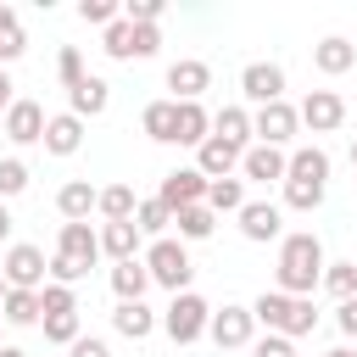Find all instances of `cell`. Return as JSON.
I'll use <instances>...</instances> for the list:
<instances>
[{
  "label": "cell",
  "instance_id": "6da1fadb",
  "mask_svg": "<svg viewBox=\"0 0 357 357\" xmlns=\"http://www.w3.org/2000/svg\"><path fill=\"white\" fill-rule=\"evenodd\" d=\"M324 268H329L324 240H318L312 229H296V234H284V240H279L273 290H284V296H312V290L324 284Z\"/></svg>",
  "mask_w": 357,
  "mask_h": 357
},
{
  "label": "cell",
  "instance_id": "7a4b0ae2",
  "mask_svg": "<svg viewBox=\"0 0 357 357\" xmlns=\"http://www.w3.org/2000/svg\"><path fill=\"white\" fill-rule=\"evenodd\" d=\"M251 318H257V329H268V335H290V340H301V335L318 329V307H312V296H284V290H262V296L251 301Z\"/></svg>",
  "mask_w": 357,
  "mask_h": 357
},
{
  "label": "cell",
  "instance_id": "3957f363",
  "mask_svg": "<svg viewBox=\"0 0 357 357\" xmlns=\"http://www.w3.org/2000/svg\"><path fill=\"white\" fill-rule=\"evenodd\" d=\"M145 268H151V284H162V290H173V296H184V290H190V279H195L190 245H184V240H173V234H162V240H151V245H145Z\"/></svg>",
  "mask_w": 357,
  "mask_h": 357
},
{
  "label": "cell",
  "instance_id": "277c9868",
  "mask_svg": "<svg viewBox=\"0 0 357 357\" xmlns=\"http://www.w3.org/2000/svg\"><path fill=\"white\" fill-rule=\"evenodd\" d=\"M162 329H167V340H173V346L201 340V335L212 329V301H206V296H195V290L173 296V301H167V312H162Z\"/></svg>",
  "mask_w": 357,
  "mask_h": 357
},
{
  "label": "cell",
  "instance_id": "5b68a950",
  "mask_svg": "<svg viewBox=\"0 0 357 357\" xmlns=\"http://www.w3.org/2000/svg\"><path fill=\"white\" fill-rule=\"evenodd\" d=\"M0 279H6L11 290H45V284H50V257H45L39 245L17 240V245H6V257H0Z\"/></svg>",
  "mask_w": 357,
  "mask_h": 357
},
{
  "label": "cell",
  "instance_id": "8992f818",
  "mask_svg": "<svg viewBox=\"0 0 357 357\" xmlns=\"http://www.w3.org/2000/svg\"><path fill=\"white\" fill-rule=\"evenodd\" d=\"M206 190H212V178H206L201 167H173V173H162L156 201H162L167 212H184V206H206Z\"/></svg>",
  "mask_w": 357,
  "mask_h": 357
},
{
  "label": "cell",
  "instance_id": "52a82bcc",
  "mask_svg": "<svg viewBox=\"0 0 357 357\" xmlns=\"http://www.w3.org/2000/svg\"><path fill=\"white\" fill-rule=\"evenodd\" d=\"M296 128H301V112L290 106V100H273V106H257L251 112V134H257V145H290L296 139Z\"/></svg>",
  "mask_w": 357,
  "mask_h": 357
},
{
  "label": "cell",
  "instance_id": "ba28073f",
  "mask_svg": "<svg viewBox=\"0 0 357 357\" xmlns=\"http://www.w3.org/2000/svg\"><path fill=\"white\" fill-rule=\"evenodd\" d=\"M223 351H240V346H251L257 340V318H251V307H240V301H223V307H212V329H206Z\"/></svg>",
  "mask_w": 357,
  "mask_h": 357
},
{
  "label": "cell",
  "instance_id": "9c48e42d",
  "mask_svg": "<svg viewBox=\"0 0 357 357\" xmlns=\"http://www.w3.org/2000/svg\"><path fill=\"white\" fill-rule=\"evenodd\" d=\"M240 95H245L251 106L284 100V67H279V61H245V67H240Z\"/></svg>",
  "mask_w": 357,
  "mask_h": 357
},
{
  "label": "cell",
  "instance_id": "30bf717a",
  "mask_svg": "<svg viewBox=\"0 0 357 357\" xmlns=\"http://www.w3.org/2000/svg\"><path fill=\"white\" fill-rule=\"evenodd\" d=\"M56 257L73 262L78 273H89V268L100 262V229H89V223H61V234H56Z\"/></svg>",
  "mask_w": 357,
  "mask_h": 357
},
{
  "label": "cell",
  "instance_id": "8fae6325",
  "mask_svg": "<svg viewBox=\"0 0 357 357\" xmlns=\"http://www.w3.org/2000/svg\"><path fill=\"white\" fill-rule=\"evenodd\" d=\"M296 112H301V128H312V134H335L346 123V100L335 89H307Z\"/></svg>",
  "mask_w": 357,
  "mask_h": 357
},
{
  "label": "cell",
  "instance_id": "7c38bea8",
  "mask_svg": "<svg viewBox=\"0 0 357 357\" xmlns=\"http://www.w3.org/2000/svg\"><path fill=\"white\" fill-rule=\"evenodd\" d=\"M240 234H245L251 245L284 240V206H279V201H245V206H240Z\"/></svg>",
  "mask_w": 357,
  "mask_h": 357
},
{
  "label": "cell",
  "instance_id": "4fadbf2b",
  "mask_svg": "<svg viewBox=\"0 0 357 357\" xmlns=\"http://www.w3.org/2000/svg\"><path fill=\"white\" fill-rule=\"evenodd\" d=\"M45 123H50V117H45V106L17 95V100H11V112H6V128H0V134H6L11 145H45Z\"/></svg>",
  "mask_w": 357,
  "mask_h": 357
},
{
  "label": "cell",
  "instance_id": "5bb4252c",
  "mask_svg": "<svg viewBox=\"0 0 357 357\" xmlns=\"http://www.w3.org/2000/svg\"><path fill=\"white\" fill-rule=\"evenodd\" d=\"M240 178H251V184H284L290 178V156L279 145H251L240 156Z\"/></svg>",
  "mask_w": 357,
  "mask_h": 357
},
{
  "label": "cell",
  "instance_id": "9a60e30c",
  "mask_svg": "<svg viewBox=\"0 0 357 357\" xmlns=\"http://www.w3.org/2000/svg\"><path fill=\"white\" fill-rule=\"evenodd\" d=\"M167 89H173V100H201V95L212 89V67H206L201 56H178V61L167 67Z\"/></svg>",
  "mask_w": 357,
  "mask_h": 357
},
{
  "label": "cell",
  "instance_id": "2e32d148",
  "mask_svg": "<svg viewBox=\"0 0 357 357\" xmlns=\"http://www.w3.org/2000/svg\"><path fill=\"white\" fill-rule=\"evenodd\" d=\"M312 67H318L324 78H340V73H351V67H357V45H351V39H340V33H329V39H318V45H312Z\"/></svg>",
  "mask_w": 357,
  "mask_h": 357
},
{
  "label": "cell",
  "instance_id": "e0dca14e",
  "mask_svg": "<svg viewBox=\"0 0 357 357\" xmlns=\"http://www.w3.org/2000/svg\"><path fill=\"white\" fill-rule=\"evenodd\" d=\"M240 156H245V151H234L229 139H218V134H212V139L195 151V167L218 184V178H234V173H240Z\"/></svg>",
  "mask_w": 357,
  "mask_h": 357
},
{
  "label": "cell",
  "instance_id": "ac0fdd59",
  "mask_svg": "<svg viewBox=\"0 0 357 357\" xmlns=\"http://www.w3.org/2000/svg\"><path fill=\"white\" fill-rule=\"evenodd\" d=\"M95 201H100V190H95L89 178H67V184L56 190V212H61L67 223H89Z\"/></svg>",
  "mask_w": 357,
  "mask_h": 357
},
{
  "label": "cell",
  "instance_id": "d6986e66",
  "mask_svg": "<svg viewBox=\"0 0 357 357\" xmlns=\"http://www.w3.org/2000/svg\"><path fill=\"white\" fill-rule=\"evenodd\" d=\"M106 106H112V84L95 78V73H89L78 89H67V112H73V117H100Z\"/></svg>",
  "mask_w": 357,
  "mask_h": 357
},
{
  "label": "cell",
  "instance_id": "ffe728a7",
  "mask_svg": "<svg viewBox=\"0 0 357 357\" xmlns=\"http://www.w3.org/2000/svg\"><path fill=\"white\" fill-rule=\"evenodd\" d=\"M139 128H145V139L173 145V134H178V100H173V95H167V100H151V106L139 112Z\"/></svg>",
  "mask_w": 357,
  "mask_h": 357
},
{
  "label": "cell",
  "instance_id": "44dd1931",
  "mask_svg": "<svg viewBox=\"0 0 357 357\" xmlns=\"http://www.w3.org/2000/svg\"><path fill=\"white\" fill-rule=\"evenodd\" d=\"M212 139V112L201 106V100H178V134H173V145H206Z\"/></svg>",
  "mask_w": 357,
  "mask_h": 357
},
{
  "label": "cell",
  "instance_id": "7402d4cb",
  "mask_svg": "<svg viewBox=\"0 0 357 357\" xmlns=\"http://www.w3.org/2000/svg\"><path fill=\"white\" fill-rule=\"evenodd\" d=\"M78 145H84V117L56 112V117L45 123V151H50V156H73Z\"/></svg>",
  "mask_w": 357,
  "mask_h": 357
},
{
  "label": "cell",
  "instance_id": "603a6c76",
  "mask_svg": "<svg viewBox=\"0 0 357 357\" xmlns=\"http://www.w3.org/2000/svg\"><path fill=\"white\" fill-rule=\"evenodd\" d=\"M139 245H145V234H139L134 223H100V257H112V262H134Z\"/></svg>",
  "mask_w": 357,
  "mask_h": 357
},
{
  "label": "cell",
  "instance_id": "cb8c5ba5",
  "mask_svg": "<svg viewBox=\"0 0 357 357\" xmlns=\"http://www.w3.org/2000/svg\"><path fill=\"white\" fill-rule=\"evenodd\" d=\"M145 290H151V268H145V257H134V262H112V296H117V301H145Z\"/></svg>",
  "mask_w": 357,
  "mask_h": 357
},
{
  "label": "cell",
  "instance_id": "d4e9b609",
  "mask_svg": "<svg viewBox=\"0 0 357 357\" xmlns=\"http://www.w3.org/2000/svg\"><path fill=\"white\" fill-rule=\"evenodd\" d=\"M156 324H162V318H156L145 301H117V312H112V329H117L123 340H151Z\"/></svg>",
  "mask_w": 357,
  "mask_h": 357
},
{
  "label": "cell",
  "instance_id": "484cf974",
  "mask_svg": "<svg viewBox=\"0 0 357 357\" xmlns=\"http://www.w3.org/2000/svg\"><path fill=\"white\" fill-rule=\"evenodd\" d=\"M212 134H218V139H229L234 151H251V139H257V134H251V112H245V106H223V112H212Z\"/></svg>",
  "mask_w": 357,
  "mask_h": 357
},
{
  "label": "cell",
  "instance_id": "4316f807",
  "mask_svg": "<svg viewBox=\"0 0 357 357\" xmlns=\"http://www.w3.org/2000/svg\"><path fill=\"white\" fill-rule=\"evenodd\" d=\"M290 178H301V184H329V151H324V145H296V151H290Z\"/></svg>",
  "mask_w": 357,
  "mask_h": 357
},
{
  "label": "cell",
  "instance_id": "83f0119b",
  "mask_svg": "<svg viewBox=\"0 0 357 357\" xmlns=\"http://www.w3.org/2000/svg\"><path fill=\"white\" fill-rule=\"evenodd\" d=\"M95 212H100L106 223H134V212H139V195H134L128 184H106V190H100V201H95Z\"/></svg>",
  "mask_w": 357,
  "mask_h": 357
},
{
  "label": "cell",
  "instance_id": "f1b7e54d",
  "mask_svg": "<svg viewBox=\"0 0 357 357\" xmlns=\"http://www.w3.org/2000/svg\"><path fill=\"white\" fill-rule=\"evenodd\" d=\"M0 318H6L11 329H28V324H45V307H39V290H11V296H6V307H0Z\"/></svg>",
  "mask_w": 357,
  "mask_h": 357
},
{
  "label": "cell",
  "instance_id": "f546056e",
  "mask_svg": "<svg viewBox=\"0 0 357 357\" xmlns=\"http://www.w3.org/2000/svg\"><path fill=\"white\" fill-rule=\"evenodd\" d=\"M173 229H178L184 245H190V240H206V234L218 229V212H212V206H184V212H173Z\"/></svg>",
  "mask_w": 357,
  "mask_h": 357
},
{
  "label": "cell",
  "instance_id": "4dcf8cb0",
  "mask_svg": "<svg viewBox=\"0 0 357 357\" xmlns=\"http://www.w3.org/2000/svg\"><path fill=\"white\" fill-rule=\"evenodd\" d=\"M134 229H139L145 240H162V234L173 229V212H167L156 195H145V201H139V212H134Z\"/></svg>",
  "mask_w": 357,
  "mask_h": 357
},
{
  "label": "cell",
  "instance_id": "1f68e13d",
  "mask_svg": "<svg viewBox=\"0 0 357 357\" xmlns=\"http://www.w3.org/2000/svg\"><path fill=\"white\" fill-rule=\"evenodd\" d=\"M206 206L223 218V212H234L240 218V206H245V178H218L212 190H206Z\"/></svg>",
  "mask_w": 357,
  "mask_h": 357
},
{
  "label": "cell",
  "instance_id": "d6a6232c",
  "mask_svg": "<svg viewBox=\"0 0 357 357\" xmlns=\"http://www.w3.org/2000/svg\"><path fill=\"white\" fill-rule=\"evenodd\" d=\"M324 190H329V184H301V178H284V206H290V212H318V206H324Z\"/></svg>",
  "mask_w": 357,
  "mask_h": 357
},
{
  "label": "cell",
  "instance_id": "836d02e7",
  "mask_svg": "<svg viewBox=\"0 0 357 357\" xmlns=\"http://www.w3.org/2000/svg\"><path fill=\"white\" fill-rule=\"evenodd\" d=\"M324 290H329L335 301H351V296H357V262H329V268H324Z\"/></svg>",
  "mask_w": 357,
  "mask_h": 357
},
{
  "label": "cell",
  "instance_id": "e575fe53",
  "mask_svg": "<svg viewBox=\"0 0 357 357\" xmlns=\"http://www.w3.org/2000/svg\"><path fill=\"white\" fill-rule=\"evenodd\" d=\"M112 61H134V22L128 17H117L112 28H106V45H100Z\"/></svg>",
  "mask_w": 357,
  "mask_h": 357
},
{
  "label": "cell",
  "instance_id": "d590c367",
  "mask_svg": "<svg viewBox=\"0 0 357 357\" xmlns=\"http://www.w3.org/2000/svg\"><path fill=\"white\" fill-rule=\"evenodd\" d=\"M28 190V162L22 156H0V201H17Z\"/></svg>",
  "mask_w": 357,
  "mask_h": 357
},
{
  "label": "cell",
  "instance_id": "8d00e7d4",
  "mask_svg": "<svg viewBox=\"0 0 357 357\" xmlns=\"http://www.w3.org/2000/svg\"><path fill=\"white\" fill-rule=\"evenodd\" d=\"M56 78H61V89H78L89 73H84V50L78 45H61V56H56Z\"/></svg>",
  "mask_w": 357,
  "mask_h": 357
},
{
  "label": "cell",
  "instance_id": "74e56055",
  "mask_svg": "<svg viewBox=\"0 0 357 357\" xmlns=\"http://www.w3.org/2000/svg\"><path fill=\"white\" fill-rule=\"evenodd\" d=\"M39 307H45V318H61V312H78V296H73V284H45Z\"/></svg>",
  "mask_w": 357,
  "mask_h": 357
},
{
  "label": "cell",
  "instance_id": "f35d334b",
  "mask_svg": "<svg viewBox=\"0 0 357 357\" xmlns=\"http://www.w3.org/2000/svg\"><path fill=\"white\" fill-rule=\"evenodd\" d=\"M84 335V324H78V312H61V318H45V340L50 346H73Z\"/></svg>",
  "mask_w": 357,
  "mask_h": 357
},
{
  "label": "cell",
  "instance_id": "ab89813d",
  "mask_svg": "<svg viewBox=\"0 0 357 357\" xmlns=\"http://www.w3.org/2000/svg\"><path fill=\"white\" fill-rule=\"evenodd\" d=\"M78 17H84L89 28H112V22L123 17V6H117V0H84V6H78Z\"/></svg>",
  "mask_w": 357,
  "mask_h": 357
},
{
  "label": "cell",
  "instance_id": "60d3db41",
  "mask_svg": "<svg viewBox=\"0 0 357 357\" xmlns=\"http://www.w3.org/2000/svg\"><path fill=\"white\" fill-rule=\"evenodd\" d=\"M251 357H296V340L290 335H257L251 340Z\"/></svg>",
  "mask_w": 357,
  "mask_h": 357
},
{
  "label": "cell",
  "instance_id": "b9f144b4",
  "mask_svg": "<svg viewBox=\"0 0 357 357\" xmlns=\"http://www.w3.org/2000/svg\"><path fill=\"white\" fill-rule=\"evenodd\" d=\"M162 11H167V6H162V0H128V6H123V17H128V22H134V28H145V22H156V17H162Z\"/></svg>",
  "mask_w": 357,
  "mask_h": 357
},
{
  "label": "cell",
  "instance_id": "7bdbcfd3",
  "mask_svg": "<svg viewBox=\"0 0 357 357\" xmlns=\"http://www.w3.org/2000/svg\"><path fill=\"white\" fill-rule=\"evenodd\" d=\"M156 50H162V33H156V22L134 28V61H145V56H156Z\"/></svg>",
  "mask_w": 357,
  "mask_h": 357
},
{
  "label": "cell",
  "instance_id": "ee69618b",
  "mask_svg": "<svg viewBox=\"0 0 357 357\" xmlns=\"http://www.w3.org/2000/svg\"><path fill=\"white\" fill-rule=\"evenodd\" d=\"M22 50H28V33H22V22H17V28H6V33H0V67H6V61H17Z\"/></svg>",
  "mask_w": 357,
  "mask_h": 357
},
{
  "label": "cell",
  "instance_id": "f6af8a7d",
  "mask_svg": "<svg viewBox=\"0 0 357 357\" xmlns=\"http://www.w3.org/2000/svg\"><path fill=\"white\" fill-rule=\"evenodd\" d=\"M335 329H340L346 340H357V296H351V301H335Z\"/></svg>",
  "mask_w": 357,
  "mask_h": 357
},
{
  "label": "cell",
  "instance_id": "bcb514c9",
  "mask_svg": "<svg viewBox=\"0 0 357 357\" xmlns=\"http://www.w3.org/2000/svg\"><path fill=\"white\" fill-rule=\"evenodd\" d=\"M67 357H112V346H106L100 335H78V340L67 346Z\"/></svg>",
  "mask_w": 357,
  "mask_h": 357
},
{
  "label": "cell",
  "instance_id": "7dc6e473",
  "mask_svg": "<svg viewBox=\"0 0 357 357\" xmlns=\"http://www.w3.org/2000/svg\"><path fill=\"white\" fill-rule=\"evenodd\" d=\"M11 89H17V84H11V73H6V67H0V117H6V112H11V100H17V95H11Z\"/></svg>",
  "mask_w": 357,
  "mask_h": 357
},
{
  "label": "cell",
  "instance_id": "c3c4849f",
  "mask_svg": "<svg viewBox=\"0 0 357 357\" xmlns=\"http://www.w3.org/2000/svg\"><path fill=\"white\" fill-rule=\"evenodd\" d=\"M6 240H11V206L0 201V245H6Z\"/></svg>",
  "mask_w": 357,
  "mask_h": 357
},
{
  "label": "cell",
  "instance_id": "681fc988",
  "mask_svg": "<svg viewBox=\"0 0 357 357\" xmlns=\"http://www.w3.org/2000/svg\"><path fill=\"white\" fill-rule=\"evenodd\" d=\"M6 28H17V11H11V6H0V33H6Z\"/></svg>",
  "mask_w": 357,
  "mask_h": 357
},
{
  "label": "cell",
  "instance_id": "f907efd6",
  "mask_svg": "<svg viewBox=\"0 0 357 357\" xmlns=\"http://www.w3.org/2000/svg\"><path fill=\"white\" fill-rule=\"evenodd\" d=\"M0 357H28V351L22 346H0Z\"/></svg>",
  "mask_w": 357,
  "mask_h": 357
},
{
  "label": "cell",
  "instance_id": "816d5d0a",
  "mask_svg": "<svg viewBox=\"0 0 357 357\" xmlns=\"http://www.w3.org/2000/svg\"><path fill=\"white\" fill-rule=\"evenodd\" d=\"M324 357H357V351H351V346H335V351H324Z\"/></svg>",
  "mask_w": 357,
  "mask_h": 357
},
{
  "label": "cell",
  "instance_id": "f5cc1de1",
  "mask_svg": "<svg viewBox=\"0 0 357 357\" xmlns=\"http://www.w3.org/2000/svg\"><path fill=\"white\" fill-rule=\"evenodd\" d=\"M6 296H11V284H6V279H0V307H6Z\"/></svg>",
  "mask_w": 357,
  "mask_h": 357
},
{
  "label": "cell",
  "instance_id": "db71d44e",
  "mask_svg": "<svg viewBox=\"0 0 357 357\" xmlns=\"http://www.w3.org/2000/svg\"><path fill=\"white\" fill-rule=\"evenodd\" d=\"M351 167H357V139H351Z\"/></svg>",
  "mask_w": 357,
  "mask_h": 357
},
{
  "label": "cell",
  "instance_id": "11a10c76",
  "mask_svg": "<svg viewBox=\"0 0 357 357\" xmlns=\"http://www.w3.org/2000/svg\"><path fill=\"white\" fill-rule=\"evenodd\" d=\"M0 128H6V117H0Z\"/></svg>",
  "mask_w": 357,
  "mask_h": 357
},
{
  "label": "cell",
  "instance_id": "9f6ffc18",
  "mask_svg": "<svg viewBox=\"0 0 357 357\" xmlns=\"http://www.w3.org/2000/svg\"><path fill=\"white\" fill-rule=\"evenodd\" d=\"M0 324H6V318H0Z\"/></svg>",
  "mask_w": 357,
  "mask_h": 357
}]
</instances>
